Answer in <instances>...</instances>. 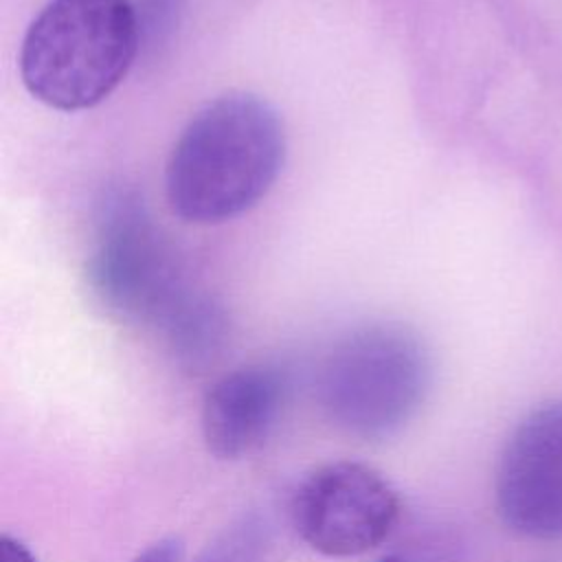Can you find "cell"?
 <instances>
[{
	"instance_id": "cell-1",
	"label": "cell",
	"mask_w": 562,
	"mask_h": 562,
	"mask_svg": "<svg viewBox=\"0 0 562 562\" xmlns=\"http://www.w3.org/2000/svg\"><path fill=\"white\" fill-rule=\"evenodd\" d=\"M283 158L277 110L248 92L222 94L180 132L165 169L167 202L184 222H226L270 191Z\"/></svg>"
},
{
	"instance_id": "cell-2",
	"label": "cell",
	"mask_w": 562,
	"mask_h": 562,
	"mask_svg": "<svg viewBox=\"0 0 562 562\" xmlns=\"http://www.w3.org/2000/svg\"><path fill=\"white\" fill-rule=\"evenodd\" d=\"M136 50L130 0H48L26 29L20 75L37 101L64 112L88 110L123 81Z\"/></svg>"
},
{
	"instance_id": "cell-3",
	"label": "cell",
	"mask_w": 562,
	"mask_h": 562,
	"mask_svg": "<svg viewBox=\"0 0 562 562\" xmlns=\"http://www.w3.org/2000/svg\"><path fill=\"white\" fill-rule=\"evenodd\" d=\"M428 386V351L400 325L353 329L329 349L316 380L325 415L362 439L400 432L417 415Z\"/></svg>"
},
{
	"instance_id": "cell-4",
	"label": "cell",
	"mask_w": 562,
	"mask_h": 562,
	"mask_svg": "<svg viewBox=\"0 0 562 562\" xmlns=\"http://www.w3.org/2000/svg\"><path fill=\"white\" fill-rule=\"evenodd\" d=\"M88 279L112 312L154 325L165 338L202 296L184 288L173 252L127 189H114L101 202Z\"/></svg>"
},
{
	"instance_id": "cell-5",
	"label": "cell",
	"mask_w": 562,
	"mask_h": 562,
	"mask_svg": "<svg viewBox=\"0 0 562 562\" xmlns=\"http://www.w3.org/2000/svg\"><path fill=\"white\" fill-rule=\"evenodd\" d=\"M400 516L393 485L371 465L334 461L307 474L292 498L296 533L327 558H353L378 547Z\"/></svg>"
},
{
	"instance_id": "cell-6",
	"label": "cell",
	"mask_w": 562,
	"mask_h": 562,
	"mask_svg": "<svg viewBox=\"0 0 562 562\" xmlns=\"http://www.w3.org/2000/svg\"><path fill=\"white\" fill-rule=\"evenodd\" d=\"M496 507L525 538H562V402L536 408L509 435L496 468Z\"/></svg>"
},
{
	"instance_id": "cell-7",
	"label": "cell",
	"mask_w": 562,
	"mask_h": 562,
	"mask_svg": "<svg viewBox=\"0 0 562 562\" xmlns=\"http://www.w3.org/2000/svg\"><path fill=\"white\" fill-rule=\"evenodd\" d=\"M288 378L272 364H248L222 375L202 402V439L217 459L252 452L277 424Z\"/></svg>"
},
{
	"instance_id": "cell-8",
	"label": "cell",
	"mask_w": 562,
	"mask_h": 562,
	"mask_svg": "<svg viewBox=\"0 0 562 562\" xmlns=\"http://www.w3.org/2000/svg\"><path fill=\"white\" fill-rule=\"evenodd\" d=\"M270 529L257 514H246L220 531L195 562H266Z\"/></svg>"
},
{
	"instance_id": "cell-9",
	"label": "cell",
	"mask_w": 562,
	"mask_h": 562,
	"mask_svg": "<svg viewBox=\"0 0 562 562\" xmlns=\"http://www.w3.org/2000/svg\"><path fill=\"white\" fill-rule=\"evenodd\" d=\"M182 542L178 538H160L143 549L132 562H180Z\"/></svg>"
},
{
	"instance_id": "cell-10",
	"label": "cell",
	"mask_w": 562,
	"mask_h": 562,
	"mask_svg": "<svg viewBox=\"0 0 562 562\" xmlns=\"http://www.w3.org/2000/svg\"><path fill=\"white\" fill-rule=\"evenodd\" d=\"M0 562H37L31 549L13 538V536H2L0 538Z\"/></svg>"
},
{
	"instance_id": "cell-11",
	"label": "cell",
	"mask_w": 562,
	"mask_h": 562,
	"mask_svg": "<svg viewBox=\"0 0 562 562\" xmlns=\"http://www.w3.org/2000/svg\"><path fill=\"white\" fill-rule=\"evenodd\" d=\"M380 562H404V560L397 558V555H389V558H384V560H380Z\"/></svg>"
}]
</instances>
